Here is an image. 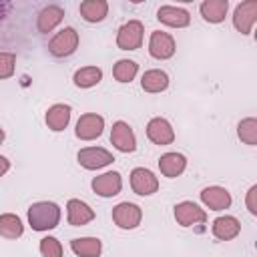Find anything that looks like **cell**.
Masks as SVG:
<instances>
[{"label": "cell", "instance_id": "6da1fadb", "mask_svg": "<svg viewBox=\"0 0 257 257\" xmlns=\"http://www.w3.org/2000/svg\"><path fill=\"white\" fill-rule=\"evenodd\" d=\"M28 223L34 231H50L60 223V207L52 201H38L28 207Z\"/></svg>", "mask_w": 257, "mask_h": 257}, {"label": "cell", "instance_id": "7a4b0ae2", "mask_svg": "<svg viewBox=\"0 0 257 257\" xmlns=\"http://www.w3.org/2000/svg\"><path fill=\"white\" fill-rule=\"evenodd\" d=\"M78 42H80L78 32H76L72 26H64L60 32H56V34L50 38V42H48V52H50L54 58H66V56H70V54L76 52Z\"/></svg>", "mask_w": 257, "mask_h": 257}, {"label": "cell", "instance_id": "3957f363", "mask_svg": "<svg viewBox=\"0 0 257 257\" xmlns=\"http://www.w3.org/2000/svg\"><path fill=\"white\" fill-rule=\"evenodd\" d=\"M143 36H145V26L139 20H128L126 24H122L116 32V46L120 50H137L143 44Z\"/></svg>", "mask_w": 257, "mask_h": 257}, {"label": "cell", "instance_id": "277c9868", "mask_svg": "<svg viewBox=\"0 0 257 257\" xmlns=\"http://www.w3.org/2000/svg\"><path fill=\"white\" fill-rule=\"evenodd\" d=\"M112 221L120 229H137L143 221V211L139 205L122 201L112 209Z\"/></svg>", "mask_w": 257, "mask_h": 257}, {"label": "cell", "instance_id": "5b68a950", "mask_svg": "<svg viewBox=\"0 0 257 257\" xmlns=\"http://www.w3.org/2000/svg\"><path fill=\"white\" fill-rule=\"evenodd\" d=\"M257 22V2L255 0H245L235 6L233 12V26L241 34H251L253 26Z\"/></svg>", "mask_w": 257, "mask_h": 257}, {"label": "cell", "instance_id": "8992f818", "mask_svg": "<svg viewBox=\"0 0 257 257\" xmlns=\"http://www.w3.org/2000/svg\"><path fill=\"white\" fill-rule=\"evenodd\" d=\"M177 50V44H175V38L169 34V32H163V30H155L151 32V38H149V54L157 60H167L175 54Z\"/></svg>", "mask_w": 257, "mask_h": 257}, {"label": "cell", "instance_id": "52a82bcc", "mask_svg": "<svg viewBox=\"0 0 257 257\" xmlns=\"http://www.w3.org/2000/svg\"><path fill=\"white\" fill-rule=\"evenodd\" d=\"M131 189L141 197H149L159 191V179L155 177L153 171L145 167H137L131 171Z\"/></svg>", "mask_w": 257, "mask_h": 257}, {"label": "cell", "instance_id": "ba28073f", "mask_svg": "<svg viewBox=\"0 0 257 257\" xmlns=\"http://www.w3.org/2000/svg\"><path fill=\"white\" fill-rule=\"evenodd\" d=\"M102 128H104V118L96 112H86L76 120L74 135L80 141H94L102 135Z\"/></svg>", "mask_w": 257, "mask_h": 257}, {"label": "cell", "instance_id": "9c48e42d", "mask_svg": "<svg viewBox=\"0 0 257 257\" xmlns=\"http://www.w3.org/2000/svg\"><path fill=\"white\" fill-rule=\"evenodd\" d=\"M112 161H114L112 153H108L102 147H86V149L78 151V163H80V167H84L88 171H96V169L108 167Z\"/></svg>", "mask_w": 257, "mask_h": 257}, {"label": "cell", "instance_id": "30bf717a", "mask_svg": "<svg viewBox=\"0 0 257 257\" xmlns=\"http://www.w3.org/2000/svg\"><path fill=\"white\" fill-rule=\"evenodd\" d=\"M175 221L181 227H193V225L205 223L207 213H205V209H201L193 201H181V203L175 205Z\"/></svg>", "mask_w": 257, "mask_h": 257}, {"label": "cell", "instance_id": "8fae6325", "mask_svg": "<svg viewBox=\"0 0 257 257\" xmlns=\"http://www.w3.org/2000/svg\"><path fill=\"white\" fill-rule=\"evenodd\" d=\"M110 143L120 153H133L137 149V137H135L133 128L128 126V122L116 120L112 124V128H110Z\"/></svg>", "mask_w": 257, "mask_h": 257}, {"label": "cell", "instance_id": "7c38bea8", "mask_svg": "<svg viewBox=\"0 0 257 257\" xmlns=\"http://www.w3.org/2000/svg\"><path fill=\"white\" fill-rule=\"evenodd\" d=\"M120 189H122V177L116 171H106L92 179V191L98 197H104V199L114 197L120 193Z\"/></svg>", "mask_w": 257, "mask_h": 257}, {"label": "cell", "instance_id": "4fadbf2b", "mask_svg": "<svg viewBox=\"0 0 257 257\" xmlns=\"http://www.w3.org/2000/svg\"><path fill=\"white\" fill-rule=\"evenodd\" d=\"M147 137H149L151 143L165 147V145H171L175 141V131H173V126H171V122L167 118L155 116L147 124Z\"/></svg>", "mask_w": 257, "mask_h": 257}, {"label": "cell", "instance_id": "5bb4252c", "mask_svg": "<svg viewBox=\"0 0 257 257\" xmlns=\"http://www.w3.org/2000/svg\"><path fill=\"white\" fill-rule=\"evenodd\" d=\"M201 201L211 211H223V209L231 207V193L225 187L211 185V187H205L201 191Z\"/></svg>", "mask_w": 257, "mask_h": 257}, {"label": "cell", "instance_id": "9a60e30c", "mask_svg": "<svg viewBox=\"0 0 257 257\" xmlns=\"http://www.w3.org/2000/svg\"><path fill=\"white\" fill-rule=\"evenodd\" d=\"M157 18H159V22H163V24H167L171 28H185L191 22V14L185 8H181V6H169V4L167 6H161L157 10Z\"/></svg>", "mask_w": 257, "mask_h": 257}, {"label": "cell", "instance_id": "2e32d148", "mask_svg": "<svg viewBox=\"0 0 257 257\" xmlns=\"http://www.w3.org/2000/svg\"><path fill=\"white\" fill-rule=\"evenodd\" d=\"M62 18H64V10L58 4H48L38 12L36 28H38L40 34H48L62 22Z\"/></svg>", "mask_w": 257, "mask_h": 257}, {"label": "cell", "instance_id": "e0dca14e", "mask_svg": "<svg viewBox=\"0 0 257 257\" xmlns=\"http://www.w3.org/2000/svg\"><path fill=\"white\" fill-rule=\"evenodd\" d=\"M66 217H68V223L72 227H82V225H86V223H90L94 219V211L84 201L70 199L66 203Z\"/></svg>", "mask_w": 257, "mask_h": 257}, {"label": "cell", "instance_id": "ac0fdd59", "mask_svg": "<svg viewBox=\"0 0 257 257\" xmlns=\"http://www.w3.org/2000/svg\"><path fill=\"white\" fill-rule=\"evenodd\" d=\"M211 231L219 241H231L241 233V223L233 215H223L213 221Z\"/></svg>", "mask_w": 257, "mask_h": 257}, {"label": "cell", "instance_id": "d6986e66", "mask_svg": "<svg viewBox=\"0 0 257 257\" xmlns=\"http://www.w3.org/2000/svg\"><path fill=\"white\" fill-rule=\"evenodd\" d=\"M68 122H70V104L58 102L46 110V124L50 131H54V133L64 131L68 126Z\"/></svg>", "mask_w": 257, "mask_h": 257}, {"label": "cell", "instance_id": "ffe728a7", "mask_svg": "<svg viewBox=\"0 0 257 257\" xmlns=\"http://www.w3.org/2000/svg\"><path fill=\"white\" fill-rule=\"evenodd\" d=\"M159 169H161V173L165 177L175 179V177H179L187 169V159L181 153H165L159 159Z\"/></svg>", "mask_w": 257, "mask_h": 257}, {"label": "cell", "instance_id": "44dd1931", "mask_svg": "<svg viewBox=\"0 0 257 257\" xmlns=\"http://www.w3.org/2000/svg\"><path fill=\"white\" fill-rule=\"evenodd\" d=\"M199 10H201L203 20H207V22H211V24H219V22H223L225 16H227L229 2H227V0H205V2H201Z\"/></svg>", "mask_w": 257, "mask_h": 257}, {"label": "cell", "instance_id": "7402d4cb", "mask_svg": "<svg viewBox=\"0 0 257 257\" xmlns=\"http://www.w3.org/2000/svg\"><path fill=\"white\" fill-rule=\"evenodd\" d=\"M78 12L86 22H102L108 14V2L106 0H84L80 2Z\"/></svg>", "mask_w": 257, "mask_h": 257}, {"label": "cell", "instance_id": "603a6c76", "mask_svg": "<svg viewBox=\"0 0 257 257\" xmlns=\"http://www.w3.org/2000/svg\"><path fill=\"white\" fill-rule=\"evenodd\" d=\"M141 86H143V90L153 92V94L155 92H163L169 86V74L165 70H161V68H151V70H147L143 74Z\"/></svg>", "mask_w": 257, "mask_h": 257}, {"label": "cell", "instance_id": "cb8c5ba5", "mask_svg": "<svg viewBox=\"0 0 257 257\" xmlns=\"http://www.w3.org/2000/svg\"><path fill=\"white\" fill-rule=\"evenodd\" d=\"M70 249L78 257H100L102 243L96 237H78V239L70 241Z\"/></svg>", "mask_w": 257, "mask_h": 257}, {"label": "cell", "instance_id": "d4e9b609", "mask_svg": "<svg viewBox=\"0 0 257 257\" xmlns=\"http://www.w3.org/2000/svg\"><path fill=\"white\" fill-rule=\"evenodd\" d=\"M24 233V225L18 215L14 213H4L0 215V237L4 239H18Z\"/></svg>", "mask_w": 257, "mask_h": 257}, {"label": "cell", "instance_id": "484cf974", "mask_svg": "<svg viewBox=\"0 0 257 257\" xmlns=\"http://www.w3.org/2000/svg\"><path fill=\"white\" fill-rule=\"evenodd\" d=\"M72 80L78 88H92L102 80V70L98 66H82L74 72Z\"/></svg>", "mask_w": 257, "mask_h": 257}, {"label": "cell", "instance_id": "4316f807", "mask_svg": "<svg viewBox=\"0 0 257 257\" xmlns=\"http://www.w3.org/2000/svg\"><path fill=\"white\" fill-rule=\"evenodd\" d=\"M137 72H139V64L135 60H128V58H120L112 66V76L118 82H131L137 76Z\"/></svg>", "mask_w": 257, "mask_h": 257}, {"label": "cell", "instance_id": "83f0119b", "mask_svg": "<svg viewBox=\"0 0 257 257\" xmlns=\"http://www.w3.org/2000/svg\"><path fill=\"white\" fill-rule=\"evenodd\" d=\"M237 135L245 145L255 147L257 145V118L255 116H247L237 124Z\"/></svg>", "mask_w": 257, "mask_h": 257}, {"label": "cell", "instance_id": "f1b7e54d", "mask_svg": "<svg viewBox=\"0 0 257 257\" xmlns=\"http://www.w3.org/2000/svg\"><path fill=\"white\" fill-rule=\"evenodd\" d=\"M40 255L42 257H62V245L56 237H44L40 239Z\"/></svg>", "mask_w": 257, "mask_h": 257}, {"label": "cell", "instance_id": "f546056e", "mask_svg": "<svg viewBox=\"0 0 257 257\" xmlns=\"http://www.w3.org/2000/svg\"><path fill=\"white\" fill-rule=\"evenodd\" d=\"M16 68V54L14 52H0V80L10 78Z\"/></svg>", "mask_w": 257, "mask_h": 257}, {"label": "cell", "instance_id": "4dcf8cb0", "mask_svg": "<svg viewBox=\"0 0 257 257\" xmlns=\"http://www.w3.org/2000/svg\"><path fill=\"white\" fill-rule=\"evenodd\" d=\"M245 205H247V209H249L251 215H257V185H253V187L247 191Z\"/></svg>", "mask_w": 257, "mask_h": 257}, {"label": "cell", "instance_id": "1f68e13d", "mask_svg": "<svg viewBox=\"0 0 257 257\" xmlns=\"http://www.w3.org/2000/svg\"><path fill=\"white\" fill-rule=\"evenodd\" d=\"M8 169H10V161L0 155V177H4V175L8 173Z\"/></svg>", "mask_w": 257, "mask_h": 257}, {"label": "cell", "instance_id": "d6a6232c", "mask_svg": "<svg viewBox=\"0 0 257 257\" xmlns=\"http://www.w3.org/2000/svg\"><path fill=\"white\" fill-rule=\"evenodd\" d=\"M2 141H4V131L0 128V143H2Z\"/></svg>", "mask_w": 257, "mask_h": 257}]
</instances>
